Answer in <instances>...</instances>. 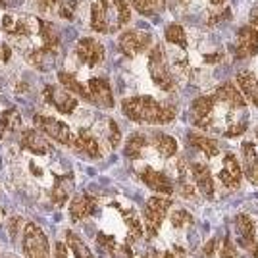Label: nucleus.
<instances>
[{"instance_id": "nucleus-12", "label": "nucleus", "mask_w": 258, "mask_h": 258, "mask_svg": "<svg viewBox=\"0 0 258 258\" xmlns=\"http://www.w3.org/2000/svg\"><path fill=\"white\" fill-rule=\"evenodd\" d=\"M43 97L48 104H52L60 114H74V110L77 108V98L66 91L64 87H58V85H46L43 91Z\"/></svg>"}, {"instance_id": "nucleus-20", "label": "nucleus", "mask_w": 258, "mask_h": 258, "mask_svg": "<svg viewBox=\"0 0 258 258\" xmlns=\"http://www.w3.org/2000/svg\"><path fill=\"white\" fill-rule=\"evenodd\" d=\"M79 154H83L87 158H100L102 156V149H100V141L89 131V129H79L77 137H74V145H72Z\"/></svg>"}, {"instance_id": "nucleus-40", "label": "nucleus", "mask_w": 258, "mask_h": 258, "mask_svg": "<svg viewBox=\"0 0 258 258\" xmlns=\"http://www.w3.org/2000/svg\"><path fill=\"white\" fill-rule=\"evenodd\" d=\"M22 218L20 216H14V218H10L8 222H6V226H8V231H10V239L12 241H16V237H18V233H20V226H22Z\"/></svg>"}, {"instance_id": "nucleus-51", "label": "nucleus", "mask_w": 258, "mask_h": 258, "mask_svg": "<svg viewBox=\"0 0 258 258\" xmlns=\"http://www.w3.org/2000/svg\"><path fill=\"white\" fill-rule=\"evenodd\" d=\"M0 8H4V10H6V6H4V0H0Z\"/></svg>"}, {"instance_id": "nucleus-26", "label": "nucleus", "mask_w": 258, "mask_h": 258, "mask_svg": "<svg viewBox=\"0 0 258 258\" xmlns=\"http://www.w3.org/2000/svg\"><path fill=\"white\" fill-rule=\"evenodd\" d=\"M243 175H247L252 185H258V154L252 141L243 143Z\"/></svg>"}, {"instance_id": "nucleus-8", "label": "nucleus", "mask_w": 258, "mask_h": 258, "mask_svg": "<svg viewBox=\"0 0 258 258\" xmlns=\"http://www.w3.org/2000/svg\"><path fill=\"white\" fill-rule=\"evenodd\" d=\"M152 43L151 33L141 31V29H125L119 35L118 39V48L119 52H123L125 56L133 58L137 54L145 52Z\"/></svg>"}, {"instance_id": "nucleus-9", "label": "nucleus", "mask_w": 258, "mask_h": 258, "mask_svg": "<svg viewBox=\"0 0 258 258\" xmlns=\"http://www.w3.org/2000/svg\"><path fill=\"white\" fill-rule=\"evenodd\" d=\"M214 95H201L191 104V121L197 129H210L214 125Z\"/></svg>"}, {"instance_id": "nucleus-32", "label": "nucleus", "mask_w": 258, "mask_h": 258, "mask_svg": "<svg viewBox=\"0 0 258 258\" xmlns=\"http://www.w3.org/2000/svg\"><path fill=\"white\" fill-rule=\"evenodd\" d=\"M164 37L170 44H175L179 48H187V35H185V29H183L179 23H170L164 31Z\"/></svg>"}, {"instance_id": "nucleus-44", "label": "nucleus", "mask_w": 258, "mask_h": 258, "mask_svg": "<svg viewBox=\"0 0 258 258\" xmlns=\"http://www.w3.org/2000/svg\"><path fill=\"white\" fill-rule=\"evenodd\" d=\"M56 258H68V248L64 243H56Z\"/></svg>"}, {"instance_id": "nucleus-6", "label": "nucleus", "mask_w": 258, "mask_h": 258, "mask_svg": "<svg viewBox=\"0 0 258 258\" xmlns=\"http://www.w3.org/2000/svg\"><path fill=\"white\" fill-rule=\"evenodd\" d=\"M41 23L43 20L35 18V16H12V14H6L2 18V31L10 37H16V39H29L33 35H39L41 33Z\"/></svg>"}, {"instance_id": "nucleus-1", "label": "nucleus", "mask_w": 258, "mask_h": 258, "mask_svg": "<svg viewBox=\"0 0 258 258\" xmlns=\"http://www.w3.org/2000/svg\"><path fill=\"white\" fill-rule=\"evenodd\" d=\"M123 116L137 123L149 125H166L175 119L177 108L173 104H164L152 97H129L121 102Z\"/></svg>"}, {"instance_id": "nucleus-19", "label": "nucleus", "mask_w": 258, "mask_h": 258, "mask_svg": "<svg viewBox=\"0 0 258 258\" xmlns=\"http://www.w3.org/2000/svg\"><path fill=\"white\" fill-rule=\"evenodd\" d=\"M97 212V199L93 195H76L70 203V218L72 222H81L89 216H93Z\"/></svg>"}, {"instance_id": "nucleus-14", "label": "nucleus", "mask_w": 258, "mask_h": 258, "mask_svg": "<svg viewBox=\"0 0 258 258\" xmlns=\"http://www.w3.org/2000/svg\"><path fill=\"white\" fill-rule=\"evenodd\" d=\"M89 98L100 108H114V93L106 77H91L87 83Z\"/></svg>"}, {"instance_id": "nucleus-4", "label": "nucleus", "mask_w": 258, "mask_h": 258, "mask_svg": "<svg viewBox=\"0 0 258 258\" xmlns=\"http://www.w3.org/2000/svg\"><path fill=\"white\" fill-rule=\"evenodd\" d=\"M149 74H151L152 83L158 89L166 93L175 91V79H173L172 70L168 68V60H166V52L162 44H154L149 52Z\"/></svg>"}, {"instance_id": "nucleus-49", "label": "nucleus", "mask_w": 258, "mask_h": 258, "mask_svg": "<svg viewBox=\"0 0 258 258\" xmlns=\"http://www.w3.org/2000/svg\"><path fill=\"white\" fill-rule=\"evenodd\" d=\"M208 2H210L212 6H224L227 0H208Z\"/></svg>"}, {"instance_id": "nucleus-48", "label": "nucleus", "mask_w": 258, "mask_h": 258, "mask_svg": "<svg viewBox=\"0 0 258 258\" xmlns=\"http://www.w3.org/2000/svg\"><path fill=\"white\" fill-rule=\"evenodd\" d=\"M58 0H39V6L43 8V10H46L48 6H52V4H56Z\"/></svg>"}, {"instance_id": "nucleus-30", "label": "nucleus", "mask_w": 258, "mask_h": 258, "mask_svg": "<svg viewBox=\"0 0 258 258\" xmlns=\"http://www.w3.org/2000/svg\"><path fill=\"white\" fill-rule=\"evenodd\" d=\"M22 127V114L16 110V108H8L2 112L0 116V129H2V135L4 133H14Z\"/></svg>"}, {"instance_id": "nucleus-46", "label": "nucleus", "mask_w": 258, "mask_h": 258, "mask_svg": "<svg viewBox=\"0 0 258 258\" xmlns=\"http://www.w3.org/2000/svg\"><path fill=\"white\" fill-rule=\"evenodd\" d=\"M214 247H216V239H212V241H210V243H208V245L205 247V254H206V256H212V254H214Z\"/></svg>"}, {"instance_id": "nucleus-17", "label": "nucleus", "mask_w": 258, "mask_h": 258, "mask_svg": "<svg viewBox=\"0 0 258 258\" xmlns=\"http://www.w3.org/2000/svg\"><path fill=\"white\" fill-rule=\"evenodd\" d=\"M218 177H220L222 185L227 187V189H231V191L241 187L243 168H241V164L237 162V156L233 154V152H227L226 154V158H224V168L220 170Z\"/></svg>"}, {"instance_id": "nucleus-27", "label": "nucleus", "mask_w": 258, "mask_h": 258, "mask_svg": "<svg viewBox=\"0 0 258 258\" xmlns=\"http://www.w3.org/2000/svg\"><path fill=\"white\" fill-rule=\"evenodd\" d=\"M151 143L154 145V149L158 151L162 158H172L177 152V141L173 139L172 135H168V133H160V131L152 133Z\"/></svg>"}, {"instance_id": "nucleus-11", "label": "nucleus", "mask_w": 258, "mask_h": 258, "mask_svg": "<svg viewBox=\"0 0 258 258\" xmlns=\"http://www.w3.org/2000/svg\"><path fill=\"white\" fill-rule=\"evenodd\" d=\"M235 229L239 235V245L250 252L254 258H258V239L256 229H254V220L248 214H237L235 216Z\"/></svg>"}, {"instance_id": "nucleus-31", "label": "nucleus", "mask_w": 258, "mask_h": 258, "mask_svg": "<svg viewBox=\"0 0 258 258\" xmlns=\"http://www.w3.org/2000/svg\"><path fill=\"white\" fill-rule=\"evenodd\" d=\"M129 4L139 12L141 16H154L158 12H164L166 0H129Z\"/></svg>"}, {"instance_id": "nucleus-43", "label": "nucleus", "mask_w": 258, "mask_h": 258, "mask_svg": "<svg viewBox=\"0 0 258 258\" xmlns=\"http://www.w3.org/2000/svg\"><path fill=\"white\" fill-rule=\"evenodd\" d=\"M247 119H243L241 123H235V125H231L229 127V131H224V135L226 137H237V135H243L245 131H247Z\"/></svg>"}, {"instance_id": "nucleus-37", "label": "nucleus", "mask_w": 258, "mask_h": 258, "mask_svg": "<svg viewBox=\"0 0 258 258\" xmlns=\"http://www.w3.org/2000/svg\"><path fill=\"white\" fill-rule=\"evenodd\" d=\"M220 258H239L237 248L229 235L224 237V243H222V248H220Z\"/></svg>"}, {"instance_id": "nucleus-10", "label": "nucleus", "mask_w": 258, "mask_h": 258, "mask_svg": "<svg viewBox=\"0 0 258 258\" xmlns=\"http://www.w3.org/2000/svg\"><path fill=\"white\" fill-rule=\"evenodd\" d=\"M76 56L81 64L87 68H97L98 64L104 62V46L100 41L93 39V37H81L76 44Z\"/></svg>"}, {"instance_id": "nucleus-41", "label": "nucleus", "mask_w": 258, "mask_h": 258, "mask_svg": "<svg viewBox=\"0 0 258 258\" xmlns=\"http://www.w3.org/2000/svg\"><path fill=\"white\" fill-rule=\"evenodd\" d=\"M108 254H110V258H133L131 256V248H129L125 243H123V245H116Z\"/></svg>"}, {"instance_id": "nucleus-13", "label": "nucleus", "mask_w": 258, "mask_h": 258, "mask_svg": "<svg viewBox=\"0 0 258 258\" xmlns=\"http://www.w3.org/2000/svg\"><path fill=\"white\" fill-rule=\"evenodd\" d=\"M258 52V29L252 25H245L237 31L235 43V58L237 60H247L256 56Z\"/></svg>"}, {"instance_id": "nucleus-33", "label": "nucleus", "mask_w": 258, "mask_h": 258, "mask_svg": "<svg viewBox=\"0 0 258 258\" xmlns=\"http://www.w3.org/2000/svg\"><path fill=\"white\" fill-rule=\"evenodd\" d=\"M66 241H68V247H70V250L74 252L76 258H95L93 252L89 250V247H87L85 243H83L74 231H66Z\"/></svg>"}, {"instance_id": "nucleus-7", "label": "nucleus", "mask_w": 258, "mask_h": 258, "mask_svg": "<svg viewBox=\"0 0 258 258\" xmlns=\"http://www.w3.org/2000/svg\"><path fill=\"white\" fill-rule=\"evenodd\" d=\"M33 123H35V127L39 129L43 135L50 137V139L56 141V143L66 145V147H72V145H74L72 129L68 127L64 121H60V119H56V118H50V116L37 114V116H33Z\"/></svg>"}, {"instance_id": "nucleus-16", "label": "nucleus", "mask_w": 258, "mask_h": 258, "mask_svg": "<svg viewBox=\"0 0 258 258\" xmlns=\"http://www.w3.org/2000/svg\"><path fill=\"white\" fill-rule=\"evenodd\" d=\"M139 179L145 183L151 191H154V193H158V195L170 197V195H173V191H175L172 179L164 172H156V170H152V168H145V170L139 173Z\"/></svg>"}, {"instance_id": "nucleus-53", "label": "nucleus", "mask_w": 258, "mask_h": 258, "mask_svg": "<svg viewBox=\"0 0 258 258\" xmlns=\"http://www.w3.org/2000/svg\"><path fill=\"white\" fill-rule=\"evenodd\" d=\"M179 2H185V0H179Z\"/></svg>"}, {"instance_id": "nucleus-28", "label": "nucleus", "mask_w": 258, "mask_h": 258, "mask_svg": "<svg viewBox=\"0 0 258 258\" xmlns=\"http://www.w3.org/2000/svg\"><path fill=\"white\" fill-rule=\"evenodd\" d=\"M58 79H60V83H62V87H64L66 91H70L72 95H77V97H81L83 100H89V102H91L87 87L83 85L72 72H58Z\"/></svg>"}, {"instance_id": "nucleus-5", "label": "nucleus", "mask_w": 258, "mask_h": 258, "mask_svg": "<svg viewBox=\"0 0 258 258\" xmlns=\"http://www.w3.org/2000/svg\"><path fill=\"white\" fill-rule=\"evenodd\" d=\"M23 252L27 258H50V245L44 231L37 224L27 222L23 227Z\"/></svg>"}, {"instance_id": "nucleus-25", "label": "nucleus", "mask_w": 258, "mask_h": 258, "mask_svg": "<svg viewBox=\"0 0 258 258\" xmlns=\"http://www.w3.org/2000/svg\"><path fill=\"white\" fill-rule=\"evenodd\" d=\"M237 85L245 100L258 106V76L250 70H243L237 74Z\"/></svg>"}, {"instance_id": "nucleus-45", "label": "nucleus", "mask_w": 258, "mask_h": 258, "mask_svg": "<svg viewBox=\"0 0 258 258\" xmlns=\"http://www.w3.org/2000/svg\"><path fill=\"white\" fill-rule=\"evenodd\" d=\"M250 25L258 29V4L250 10Z\"/></svg>"}, {"instance_id": "nucleus-24", "label": "nucleus", "mask_w": 258, "mask_h": 258, "mask_svg": "<svg viewBox=\"0 0 258 258\" xmlns=\"http://www.w3.org/2000/svg\"><path fill=\"white\" fill-rule=\"evenodd\" d=\"M27 60L37 70L48 72V70L56 68V64H58V48H48V46L35 48V50H31V52L27 54Z\"/></svg>"}, {"instance_id": "nucleus-36", "label": "nucleus", "mask_w": 258, "mask_h": 258, "mask_svg": "<svg viewBox=\"0 0 258 258\" xmlns=\"http://www.w3.org/2000/svg\"><path fill=\"white\" fill-rule=\"evenodd\" d=\"M106 139H108V145H110L112 149H116L119 145V141H121V131H119L118 123H116L114 119H108Z\"/></svg>"}, {"instance_id": "nucleus-23", "label": "nucleus", "mask_w": 258, "mask_h": 258, "mask_svg": "<svg viewBox=\"0 0 258 258\" xmlns=\"http://www.w3.org/2000/svg\"><path fill=\"white\" fill-rule=\"evenodd\" d=\"M187 143L193 149L203 152L206 158H214V156L220 154V143L212 139V137H208L203 131H199V129H193V131L187 133Z\"/></svg>"}, {"instance_id": "nucleus-39", "label": "nucleus", "mask_w": 258, "mask_h": 258, "mask_svg": "<svg viewBox=\"0 0 258 258\" xmlns=\"http://www.w3.org/2000/svg\"><path fill=\"white\" fill-rule=\"evenodd\" d=\"M97 245H98L100 248H102V250H106V252H110V250H112V248L116 247L118 243H116V237L106 235V233H102V231H100V233L97 235Z\"/></svg>"}, {"instance_id": "nucleus-42", "label": "nucleus", "mask_w": 258, "mask_h": 258, "mask_svg": "<svg viewBox=\"0 0 258 258\" xmlns=\"http://www.w3.org/2000/svg\"><path fill=\"white\" fill-rule=\"evenodd\" d=\"M74 10H76V0H68L60 6V18L64 20H72L74 18Z\"/></svg>"}, {"instance_id": "nucleus-47", "label": "nucleus", "mask_w": 258, "mask_h": 258, "mask_svg": "<svg viewBox=\"0 0 258 258\" xmlns=\"http://www.w3.org/2000/svg\"><path fill=\"white\" fill-rule=\"evenodd\" d=\"M23 0H4V6L6 8H16V6H20Z\"/></svg>"}, {"instance_id": "nucleus-21", "label": "nucleus", "mask_w": 258, "mask_h": 258, "mask_svg": "<svg viewBox=\"0 0 258 258\" xmlns=\"http://www.w3.org/2000/svg\"><path fill=\"white\" fill-rule=\"evenodd\" d=\"M189 168H191V177L201 195H205L206 199H214V179H212L208 166L201 164V162H193V164H189Z\"/></svg>"}, {"instance_id": "nucleus-3", "label": "nucleus", "mask_w": 258, "mask_h": 258, "mask_svg": "<svg viewBox=\"0 0 258 258\" xmlns=\"http://www.w3.org/2000/svg\"><path fill=\"white\" fill-rule=\"evenodd\" d=\"M172 206V199L170 197H151L145 201L143 206V227H145V235L147 239H154L158 229L162 227V222L168 214Z\"/></svg>"}, {"instance_id": "nucleus-38", "label": "nucleus", "mask_w": 258, "mask_h": 258, "mask_svg": "<svg viewBox=\"0 0 258 258\" xmlns=\"http://www.w3.org/2000/svg\"><path fill=\"white\" fill-rule=\"evenodd\" d=\"M152 258H187V252L181 247H175L173 250H152Z\"/></svg>"}, {"instance_id": "nucleus-52", "label": "nucleus", "mask_w": 258, "mask_h": 258, "mask_svg": "<svg viewBox=\"0 0 258 258\" xmlns=\"http://www.w3.org/2000/svg\"><path fill=\"white\" fill-rule=\"evenodd\" d=\"M256 139H258V127H256Z\"/></svg>"}, {"instance_id": "nucleus-34", "label": "nucleus", "mask_w": 258, "mask_h": 258, "mask_svg": "<svg viewBox=\"0 0 258 258\" xmlns=\"http://www.w3.org/2000/svg\"><path fill=\"white\" fill-rule=\"evenodd\" d=\"M41 41H43V46H48V48H58L60 46V33L56 29V25H52L50 22H43L41 23Z\"/></svg>"}, {"instance_id": "nucleus-50", "label": "nucleus", "mask_w": 258, "mask_h": 258, "mask_svg": "<svg viewBox=\"0 0 258 258\" xmlns=\"http://www.w3.org/2000/svg\"><path fill=\"white\" fill-rule=\"evenodd\" d=\"M216 60H220V54H216V56H205V62H216Z\"/></svg>"}, {"instance_id": "nucleus-29", "label": "nucleus", "mask_w": 258, "mask_h": 258, "mask_svg": "<svg viewBox=\"0 0 258 258\" xmlns=\"http://www.w3.org/2000/svg\"><path fill=\"white\" fill-rule=\"evenodd\" d=\"M149 145L147 137L143 133H131L125 141V147H123V154L129 160H139L141 154H143V149Z\"/></svg>"}, {"instance_id": "nucleus-18", "label": "nucleus", "mask_w": 258, "mask_h": 258, "mask_svg": "<svg viewBox=\"0 0 258 258\" xmlns=\"http://www.w3.org/2000/svg\"><path fill=\"white\" fill-rule=\"evenodd\" d=\"M74 187H76V177H74V172L62 173V175H56L54 177V185L52 191H50V199L52 203L58 208L66 206L70 195L74 193Z\"/></svg>"}, {"instance_id": "nucleus-15", "label": "nucleus", "mask_w": 258, "mask_h": 258, "mask_svg": "<svg viewBox=\"0 0 258 258\" xmlns=\"http://www.w3.org/2000/svg\"><path fill=\"white\" fill-rule=\"evenodd\" d=\"M20 145H22L23 151H29L37 156H43V154H50L52 152V145L50 141L46 139V135H43L39 129H22V135H20Z\"/></svg>"}, {"instance_id": "nucleus-35", "label": "nucleus", "mask_w": 258, "mask_h": 258, "mask_svg": "<svg viewBox=\"0 0 258 258\" xmlns=\"http://www.w3.org/2000/svg\"><path fill=\"white\" fill-rule=\"evenodd\" d=\"M172 226L177 227V229L193 226V214H191V212H187L185 208H179V210H175V212L172 214Z\"/></svg>"}, {"instance_id": "nucleus-2", "label": "nucleus", "mask_w": 258, "mask_h": 258, "mask_svg": "<svg viewBox=\"0 0 258 258\" xmlns=\"http://www.w3.org/2000/svg\"><path fill=\"white\" fill-rule=\"evenodd\" d=\"M131 20V8L125 0H97L91 6V29L102 35L119 31Z\"/></svg>"}, {"instance_id": "nucleus-22", "label": "nucleus", "mask_w": 258, "mask_h": 258, "mask_svg": "<svg viewBox=\"0 0 258 258\" xmlns=\"http://www.w3.org/2000/svg\"><path fill=\"white\" fill-rule=\"evenodd\" d=\"M214 98L216 102H222V104H226L229 108H243L247 106V100L245 97L241 95V91L237 89L235 83H231V81H226V83H222V85L216 89L214 93Z\"/></svg>"}]
</instances>
